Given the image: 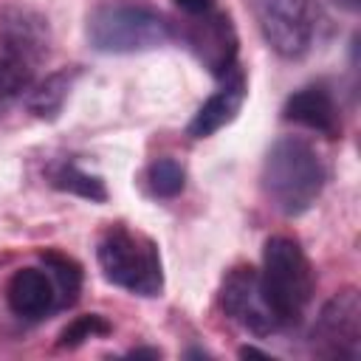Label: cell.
Instances as JSON below:
<instances>
[{"instance_id":"cell-1","label":"cell","mask_w":361,"mask_h":361,"mask_svg":"<svg viewBox=\"0 0 361 361\" xmlns=\"http://www.w3.org/2000/svg\"><path fill=\"white\" fill-rule=\"evenodd\" d=\"M259 183L268 203L279 214L299 217L322 197L327 166L310 141L299 135H282L265 152Z\"/></svg>"},{"instance_id":"cell-2","label":"cell","mask_w":361,"mask_h":361,"mask_svg":"<svg viewBox=\"0 0 361 361\" xmlns=\"http://www.w3.org/2000/svg\"><path fill=\"white\" fill-rule=\"evenodd\" d=\"M262 293L276 313L279 324H299L316 288L313 265L305 248L285 234H274L262 245V271H259Z\"/></svg>"},{"instance_id":"cell-3","label":"cell","mask_w":361,"mask_h":361,"mask_svg":"<svg viewBox=\"0 0 361 361\" xmlns=\"http://www.w3.org/2000/svg\"><path fill=\"white\" fill-rule=\"evenodd\" d=\"M96 259L102 268V276L133 293V296H161L164 290V265L158 245L141 234L127 228L124 223H116L104 228V234L96 243Z\"/></svg>"},{"instance_id":"cell-4","label":"cell","mask_w":361,"mask_h":361,"mask_svg":"<svg viewBox=\"0 0 361 361\" xmlns=\"http://www.w3.org/2000/svg\"><path fill=\"white\" fill-rule=\"evenodd\" d=\"M87 42L99 54H144L172 39L169 20L147 6L107 3L87 14Z\"/></svg>"},{"instance_id":"cell-5","label":"cell","mask_w":361,"mask_h":361,"mask_svg":"<svg viewBox=\"0 0 361 361\" xmlns=\"http://www.w3.org/2000/svg\"><path fill=\"white\" fill-rule=\"evenodd\" d=\"M265 45L282 59H302L316 39L313 0H245Z\"/></svg>"},{"instance_id":"cell-6","label":"cell","mask_w":361,"mask_h":361,"mask_svg":"<svg viewBox=\"0 0 361 361\" xmlns=\"http://www.w3.org/2000/svg\"><path fill=\"white\" fill-rule=\"evenodd\" d=\"M310 350L330 361H355L361 353V296L355 288L336 290L310 327Z\"/></svg>"},{"instance_id":"cell-7","label":"cell","mask_w":361,"mask_h":361,"mask_svg":"<svg viewBox=\"0 0 361 361\" xmlns=\"http://www.w3.org/2000/svg\"><path fill=\"white\" fill-rule=\"evenodd\" d=\"M217 302H220V310L231 322H237L243 330H248L251 336L262 338V336H271L282 327L276 313L271 310L265 293H262L259 271L251 265H237L223 276Z\"/></svg>"},{"instance_id":"cell-8","label":"cell","mask_w":361,"mask_h":361,"mask_svg":"<svg viewBox=\"0 0 361 361\" xmlns=\"http://www.w3.org/2000/svg\"><path fill=\"white\" fill-rule=\"evenodd\" d=\"M183 42L195 54V59L217 79H226L237 68L240 39H237V28L226 11L212 8L206 14L192 17V23L183 31Z\"/></svg>"},{"instance_id":"cell-9","label":"cell","mask_w":361,"mask_h":361,"mask_svg":"<svg viewBox=\"0 0 361 361\" xmlns=\"http://www.w3.org/2000/svg\"><path fill=\"white\" fill-rule=\"evenodd\" d=\"M6 305L14 316L25 322L45 319L48 313L59 310V296L51 274L45 268H20L6 282Z\"/></svg>"},{"instance_id":"cell-10","label":"cell","mask_w":361,"mask_h":361,"mask_svg":"<svg viewBox=\"0 0 361 361\" xmlns=\"http://www.w3.org/2000/svg\"><path fill=\"white\" fill-rule=\"evenodd\" d=\"M245 96H248L245 73H243L240 68H234V71L226 76L223 87H217V90L197 107V113L192 116V121H189V127H186L189 135H192V138H209V135L220 133L223 127H228V124L237 118V113L243 110Z\"/></svg>"},{"instance_id":"cell-11","label":"cell","mask_w":361,"mask_h":361,"mask_svg":"<svg viewBox=\"0 0 361 361\" xmlns=\"http://www.w3.org/2000/svg\"><path fill=\"white\" fill-rule=\"evenodd\" d=\"M282 118L302 124L327 138L341 135V116H338L333 93L324 85H307V87H299L293 96H288L282 107Z\"/></svg>"},{"instance_id":"cell-12","label":"cell","mask_w":361,"mask_h":361,"mask_svg":"<svg viewBox=\"0 0 361 361\" xmlns=\"http://www.w3.org/2000/svg\"><path fill=\"white\" fill-rule=\"evenodd\" d=\"M0 45H11L42 62L51 51V28L45 14L28 6H6L0 11Z\"/></svg>"},{"instance_id":"cell-13","label":"cell","mask_w":361,"mask_h":361,"mask_svg":"<svg viewBox=\"0 0 361 361\" xmlns=\"http://www.w3.org/2000/svg\"><path fill=\"white\" fill-rule=\"evenodd\" d=\"M79 76V68H59L54 73H48L39 85L28 87V99H25V107L34 118L39 121H56L68 96H71V87Z\"/></svg>"},{"instance_id":"cell-14","label":"cell","mask_w":361,"mask_h":361,"mask_svg":"<svg viewBox=\"0 0 361 361\" xmlns=\"http://www.w3.org/2000/svg\"><path fill=\"white\" fill-rule=\"evenodd\" d=\"M37 59L11 48V45H0V102H8L20 93H25L34 85V73H37Z\"/></svg>"},{"instance_id":"cell-15","label":"cell","mask_w":361,"mask_h":361,"mask_svg":"<svg viewBox=\"0 0 361 361\" xmlns=\"http://www.w3.org/2000/svg\"><path fill=\"white\" fill-rule=\"evenodd\" d=\"M51 186L68 195H76L82 200L90 203H104L107 200V186L99 175H90L87 169H82L76 161H62L51 169Z\"/></svg>"},{"instance_id":"cell-16","label":"cell","mask_w":361,"mask_h":361,"mask_svg":"<svg viewBox=\"0 0 361 361\" xmlns=\"http://www.w3.org/2000/svg\"><path fill=\"white\" fill-rule=\"evenodd\" d=\"M45 271L51 274L54 285H56V296H59V310L76 305L79 293H82V265L59 251H42L39 254Z\"/></svg>"},{"instance_id":"cell-17","label":"cell","mask_w":361,"mask_h":361,"mask_svg":"<svg viewBox=\"0 0 361 361\" xmlns=\"http://www.w3.org/2000/svg\"><path fill=\"white\" fill-rule=\"evenodd\" d=\"M144 178H147L149 192L155 197H164V200L178 197L183 192V186H186V169L175 158H155L147 166V175Z\"/></svg>"},{"instance_id":"cell-18","label":"cell","mask_w":361,"mask_h":361,"mask_svg":"<svg viewBox=\"0 0 361 361\" xmlns=\"http://www.w3.org/2000/svg\"><path fill=\"white\" fill-rule=\"evenodd\" d=\"M113 327H110V322L102 316V313H85V316H76L73 322H68L62 330H59V347H68V350H73V347H79V344H85L87 338H99V336H107Z\"/></svg>"},{"instance_id":"cell-19","label":"cell","mask_w":361,"mask_h":361,"mask_svg":"<svg viewBox=\"0 0 361 361\" xmlns=\"http://www.w3.org/2000/svg\"><path fill=\"white\" fill-rule=\"evenodd\" d=\"M175 6H178L183 14H189V17H197V14H206V11H212V8L217 6V0H175Z\"/></svg>"},{"instance_id":"cell-20","label":"cell","mask_w":361,"mask_h":361,"mask_svg":"<svg viewBox=\"0 0 361 361\" xmlns=\"http://www.w3.org/2000/svg\"><path fill=\"white\" fill-rule=\"evenodd\" d=\"M240 358H268V353H265V350H257V347H251V344H245V347H240Z\"/></svg>"},{"instance_id":"cell-21","label":"cell","mask_w":361,"mask_h":361,"mask_svg":"<svg viewBox=\"0 0 361 361\" xmlns=\"http://www.w3.org/2000/svg\"><path fill=\"white\" fill-rule=\"evenodd\" d=\"M130 355H133V358H141V355L158 358V355H161V350H158V347H135V350H130Z\"/></svg>"},{"instance_id":"cell-22","label":"cell","mask_w":361,"mask_h":361,"mask_svg":"<svg viewBox=\"0 0 361 361\" xmlns=\"http://www.w3.org/2000/svg\"><path fill=\"white\" fill-rule=\"evenodd\" d=\"M330 3L344 8V11H358V6H361V0H330Z\"/></svg>"}]
</instances>
